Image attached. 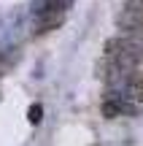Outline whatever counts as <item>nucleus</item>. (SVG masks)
<instances>
[{
    "label": "nucleus",
    "mask_w": 143,
    "mask_h": 146,
    "mask_svg": "<svg viewBox=\"0 0 143 146\" xmlns=\"http://www.w3.org/2000/svg\"><path fill=\"white\" fill-rule=\"evenodd\" d=\"M135 106L127 103V100H119V98H108L103 103V116L105 119H119V116H135Z\"/></svg>",
    "instance_id": "obj_3"
},
{
    "label": "nucleus",
    "mask_w": 143,
    "mask_h": 146,
    "mask_svg": "<svg viewBox=\"0 0 143 146\" xmlns=\"http://www.w3.org/2000/svg\"><path fill=\"white\" fill-rule=\"evenodd\" d=\"M105 65L119 70H138L143 62V43L132 35H116L105 43Z\"/></svg>",
    "instance_id": "obj_1"
},
{
    "label": "nucleus",
    "mask_w": 143,
    "mask_h": 146,
    "mask_svg": "<svg viewBox=\"0 0 143 146\" xmlns=\"http://www.w3.org/2000/svg\"><path fill=\"white\" fill-rule=\"evenodd\" d=\"M62 19H65V14H38V16H32V30L35 33H49V30L62 25Z\"/></svg>",
    "instance_id": "obj_5"
},
{
    "label": "nucleus",
    "mask_w": 143,
    "mask_h": 146,
    "mask_svg": "<svg viewBox=\"0 0 143 146\" xmlns=\"http://www.w3.org/2000/svg\"><path fill=\"white\" fill-rule=\"evenodd\" d=\"M116 27L122 35H135L143 27V0H124L116 14Z\"/></svg>",
    "instance_id": "obj_2"
},
{
    "label": "nucleus",
    "mask_w": 143,
    "mask_h": 146,
    "mask_svg": "<svg viewBox=\"0 0 143 146\" xmlns=\"http://www.w3.org/2000/svg\"><path fill=\"white\" fill-rule=\"evenodd\" d=\"M27 119H30V125H38V122L43 119V106H41V103L30 106V111H27Z\"/></svg>",
    "instance_id": "obj_6"
},
{
    "label": "nucleus",
    "mask_w": 143,
    "mask_h": 146,
    "mask_svg": "<svg viewBox=\"0 0 143 146\" xmlns=\"http://www.w3.org/2000/svg\"><path fill=\"white\" fill-rule=\"evenodd\" d=\"M73 0H32L30 3V14L38 16V14H65L70 8Z\"/></svg>",
    "instance_id": "obj_4"
}]
</instances>
